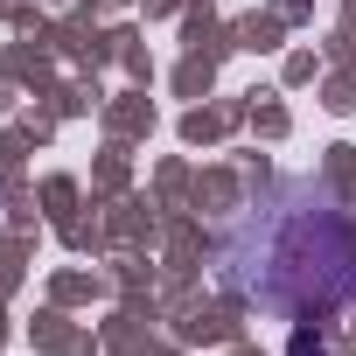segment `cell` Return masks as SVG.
Listing matches in <instances>:
<instances>
[{
    "label": "cell",
    "mask_w": 356,
    "mask_h": 356,
    "mask_svg": "<svg viewBox=\"0 0 356 356\" xmlns=\"http://www.w3.org/2000/svg\"><path fill=\"white\" fill-rule=\"evenodd\" d=\"M210 280L231 300L286 314V321L335 314L356 300V217L314 175L273 182L217 224Z\"/></svg>",
    "instance_id": "cell-1"
},
{
    "label": "cell",
    "mask_w": 356,
    "mask_h": 356,
    "mask_svg": "<svg viewBox=\"0 0 356 356\" xmlns=\"http://www.w3.org/2000/svg\"><path fill=\"white\" fill-rule=\"evenodd\" d=\"M293 356H321V342H307V335H300V342H293Z\"/></svg>",
    "instance_id": "cell-2"
}]
</instances>
